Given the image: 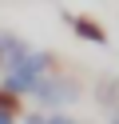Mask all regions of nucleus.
Listing matches in <instances>:
<instances>
[{
  "instance_id": "4",
  "label": "nucleus",
  "mask_w": 119,
  "mask_h": 124,
  "mask_svg": "<svg viewBox=\"0 0 119 124\" xmlns=\"http://www.w3.org/2000/svg\"><path fill=\"white\" fill-rule=\"evenodd\" d=\"M24 52H28V44H24L16 32H4V28H0V72H4L8 64H16Z\"/></svg>"
},
{
  "instance_id": "6",
  "label": "nucleus",
  "mask_w": 119,
  "mask_h": 124,
  "mask_svg": "<svg viewBox=\"0 0 119 124\" xmlns=\"http://www.w3.org/2000/svg\"><path fill=\"white\" fill-rule=\"evenodd\" d=\"M0 112H4V116H20V96L8 92L4 84H0Z\"/></svg>"
},
{
  "instance_id": "8",
  "label": "nucleus",
  "mask_w": 119,
  "mask_h": 124,
  "mask_svg": "<svg viewBox=\"0 0 119 124\" xmlns=\"http://www.w3.org/2000/svg\"><path fill=\"white\" fill-rule=\"evenodd\" d=\"M111 124H119V116H115V120H111Z\"/></svg>"
},
{
  "instance_id": "3",
  "label": "nucleus",
  "mask_w": 119,
  "mask_h": 124,
  "mask_svg": "<svg viewBox=\"0 0 119 124\" xmlns=\"http://www.w3.org/2000/svg\"><path fill=\"white\" fill-rule=\"evenodd\" d=\"M68 24H71V32H75L79 40H87V44H107L103 24H95L91 16H68Z\"/></svg>"
},
{
  "instance_id": "5",
  "label": "nucleus",
  "mask_w": 119,
  "mask_h": 124,
  "mask_svg": "<svg viewBox=\"0 0 119 124\" xmlns=\"http://www.w3.org/2000/svg\"><path fill=\"white\" fill-rule=\"evenodd\" d=\"M24 124H79V120L68 116V112H44V108H36V112L24 116Z\"/></svg>"
},
{
  "instance_id": "7",
  "label": "nucleus",
  "mask_w": 119,
  "mask_h": 124,
  "mask_svg": "<svg viewBox=\"0 0 119 124\" xmlns=\"http://www.w3.org/2000/svg\"><path fill=\"white\" fill-rule=\"evenodd\" d=\"M0 124H20V116H4L0 112Z\"/></svg>"
},
{
  "instance_id": "1",
  "label": "nucleus",
  "mask_w": 119,
  "mask_h": 124,
  "mask_svg": "<svg viewBox=\"0 0 119 124\" xmlns=\"http://www.w3.org/2000/svg\"><path fill=\"white\" fill-rule=\"evenodd\" d=\"M52 68H56V60L48 56V52H40V48H28L20 60H16V64H8V68H4L0 84H4L8 92H16V96H28V92L36 88V84L44 80Z\"/></svg>"
},
{
  "instance_id": "2",
  "label": "nucleus",
  "mask_w": 119,
  "mask_h": 124,
  "mask_svg": "<svg viewBox=\"0 0 119 124\" xmlns=\"http://www.w3.org/2000/svg\"><path fill=\"white\" fill-rule=\"evenodd\" d=\"M36 104H44V112H63V104H75V96H79V84L75 80H68L63 72H48L44 80L36 84V88L28 92Z\"/></svg>"
}]
</instances>
